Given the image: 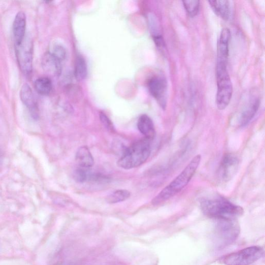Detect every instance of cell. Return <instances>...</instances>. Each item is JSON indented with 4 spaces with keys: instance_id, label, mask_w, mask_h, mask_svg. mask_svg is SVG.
<instances>
[{
    "instance_id": "1",
    "label": "cell",
    "mask_w": 265,
    "mask_h": 265,
    "mask_svg": "<svg viewBox=\"0 0 265 265\" xmlns=\"http://www.w3.org/2000/svg\"><path fill=\"white\" fill-rule=\"evenodd\" d=\"M200 154L194 156L189 164L152 201V204L159 205L180 192L190 182L201 161Z\"/></svg>"
},
{
    "instance_id": "2",
    "label": "cell",
    "mask_w": 265,
    "mask_h": 265,
    "mask_svg": "<svg viewBox=\"0 0 265 265\" xmlns=\"http://www.w3.org/2000/svg\"><path fill=\"white\" fill-rule=\"evenodd\" d=\"M201 208L206 216L216 220H236L244 214L242 207L221 197L203 199Z\"/></svg>"
},
{
    "instance_id": "3",
    "label": "cell",
    "mask_w": 265,
    "mask_h": 265,
    "mask_svg": "<svg viewBox=\"0 0 265 265\" xmlns=\"http://www.w3.org/2000/svg\"><path fill=\"white\" fill-rule=\"evenodd\" d=\"M150 141L145 138L125 148L118 161V165L122 169L129 170L143 164L151 153Z\"/></svg>"
},
{
    "instance_id": "4",
    "label": "cell",
    "mask_w": 265,
    "mask_h": 265,
    "mask_svg": "<svg viewBox=\"0 0 265 265\" xmlns=\"http://www.w3.org/2000/svg\"><path fill=\"white\" fill-rule=\"evenodd\" d=\"M216 77V103L219 110H224L229 104L233 94V85L227 71V64L217 63Z\"/></svg>"
},
{
    "instance_id": "5",
    "label": "cell",
    "mask_w": 265,
    "mask_h": 265,
    "mask_svg": "<svg viewBox=\"0 0 265 265\" xmlns=\"http://www.w3.org/2000/svg\"><path fill=\"white\" fill-rule=\"evenodd\" d=\"M263 250L258 246L247 248L226 256L223 262L226 265H250L260 259Z\"/></svg>"
},
{
    "instance_id": "6",
    "label": "cell",
    "mask_w": 265,
    "mask_h": 265,
    "mask_svg": "<svg viewBox=\"0 0 265 265\" xmlns=\"http://www.w3.org/2000/svg\"><path fill=\"white\" fill-rule=\"evenodd\" d=\"M17 60L23 74L30 76L33 69V44L30 40H25L18 46H15Z\"/></svg>"
},
{
    "instance_id": "7",
    "label": "cell",
    "mask_w": 265,
    "mask_h": 265,
    "mask_svg": "<svg viewBox=\"0 0 265 265\" xmlns=\"http://www.w3.org/2000/svg\"><path fill=\"white\" fill-rule=\"evenodd\" d=\"M149 90L163 109H165L168 97V82L165 77L157 74L152 77L148 84Z\"/></svg>"
},
{
    "instance_id": "8",
    "label": "cell",
    "mask_w": 265,
    "mask_h": 265,
    "mask_svg": "<svg viewBox=\"0 0 265 265\" xmlns=\"http://www.w3.org/2000/svg\"><path fill=\"white\" fill-rule=\"evenodd\" d=\"M216 234L222 245L234 241L240 233L239 225L235 220H217Z\"/></svg>"
},
{
    "instance_id": "9",
    "label": "cell",
    "mask_w": 265,
    "mask_h": 265,
    "mask_svg": "<svg viewBox=\"0 0 265 265\" xmlns=\"http://www.w3.org/2000/svg\"><path fill=\"white\" fill-rule=\"evenodd\" d=\"M239 159L232 153L224 154L219 169V176L224 181L230 180L236 174L239 167Z\"/></svg>"
},
{
    "instance_id": "10",
    "label": "cell",
    "mask_w": 265,
    "mask_h": 265,
    "mask_svg": "<svg viewBox=\"0 0 265 265\" xmlns=\"http://www.w3.org/2000/svg\"><path fill=\"white\" fill-rule=\"evenodd\" d=\"M20 97L22 103L27 108L32 117L38 119L39 117V110L36 97L32 90L28 84H24L20 92Z\"/></svg>"
},
{
    "instance_id": "11",
    "label": "cell",
    "mask_w": 265,
    "mask_h": 265,
    "mask_svg": "<svg viewBox=\"0 0 265 265\" xmlns=\"http://www.w3.org/2000/svg\"><path fill=\"white\" fill-rule=\"evenodd\" d=\"M230 37L231 34L228 28L222 29L218 43L217 63L227 64Z\"/></svg>"
},
{
    "instance_id": "12",
    "label": "cell",
    "mask_w": 265,
    "mask_h": 265,
    "mask_svg": "<svg viewBox=\"0 0 265 265\" xmlns=\"http://www.w3.org/2000/svg\"><path fill=\"white\" fill-rule=\"evenodd\" d=\"M26 18L23 12H18L15 16L13 24V32L15 46L20 45L25 38Z\"/></svg>"
},
{
    "instance_id": "13",
    "label": "cell",
    "mask_w": 265,
    "mask_h": 265,
    "mask_svg": "<svg viewBox=\"0 0 265 265\" xmlns=\"http://www.w3.org/2000/svg\"><path fill=\"white\" fill-rule=\"evenodd\" d=\"M61 62L52 53L47 52L44 56L42 63L44 70L47 73L52 75H59L62 70Z\"/></svg>"
},
{
    "instance_id": "14",
    "label": "cell",
    "mask_w": 265,
    "mask_h": 265,
    "mask_svg": "<svg viewBox=\"0 0 265 265\" xmlns=\"http://www.w3.org/2000/svg\"><path fill=\"white\" fill-rule=\"evenodd\" d=\"M138 127L142 135L150 141L155 136V129L152 119L147 115H143L140 117L138 122Z\"/></svg>"
},
{
    "instance_id": "15",
    "label": "cell",
    "mask_w": 265,
    "mask_h": 265,
    "mask_svg": "<svg viewBox=\"0 0 265 265\" xmlns=\"http://www.w3.org/2000/svg\"><path fill=\"white\" fill-rule=\"evenodd\" d=\"M77 163L81 168L88 169L94 165V158L88 147L83 146L77 151L76 156Z\"/></svg>"
},
{
    "instance_id": "16",
    "label": "cell",
    "mask_w": 265,
    "mask_h": 265,
    "mask_svg": "<svg viewBox=\"0 0 265 265\" xmlns=\"http://www.w3.org/2000/svg\"><path fill=\"white\" fill-rule=\"evenodd\" d=\"M209 3L212 9L219 17L225 20L229 19L231 12L229 2L220 0V1H209Z\"/></svg>"
},
{
    "instance_id": "17",
    "label": "cell",
    "mask_w": 265,
    "mask_h": 265,
    "mask_svg": "<svg viewBox=\"0 0 265 265\" xmlns=\"http://www.w3.org/2000/svg\"><path fill=\"white\" fill-rule=\"evenodd\" d=\"M259 104V100L257 98L250 101L241 115L240 120V126H245L252 120L258 111Z\"/></svg>"
},
{
    "instance_id": "18",
    "label": "cell",
    "mask_w": 265,
    "mask_h": 265,
    "mask_svg": "<svg viewBox=\"0 0 265 265\" xmlns=\"http://www.w3.org/2000/svg\"><path fill=\"white\" fill-rule=\"evenodd\" d=\"M35 88L37 92L42 95L49 94L52 90V83L48 77H41L35 82Z\"/></svg>"
},
{
    "instance_id": "19",
    "label": "cell",
    "mask_w": 265,
    "mask_h": 265,
    "mask_svg": "<svg viewBox=\"0 0 265 265\" xmlns=\"http://www.w3.org/2000/svg\"><path fill=\"white\" fill-rule=\"evenodd\" d=\"M75 75L78 81L84 80L87 76V64L82 56H78L76 58Z\"/></svg>"
},
{
    "instance_id": "20",
    "label": "cell",
    "mask_w": 265,
    "mask_h": 265,
    "mask_svg": "<svg viewBox=\"0 0 265 265\" xmlns=\"http://www.w3.org/2000/svg\"><path fill=\"white\" fill-rule=\"evenodd\" d=\"M130 192L126 190H119L108 196L107 201L110 204L123 202L130 197Z\"/></svg>"
},
{
    "instance_id": "21",
    "label": "cell",
    "mask_w": 265,
    "mask_h": 265,
    "mask_svg": "<svg viewBox=\"0 0 265 265\" xmlns=\"http://www.w3.org/2000/svg\"><path fill=\"white\" fill-rule=\"evenodd\" d=\"M183 6L186 12L191 17L196 16L198 13L200 6L199 1H184Z\"/></svg>"
},
{
    "instance_id": "22",
    "label": "cell",
    "mask_w": 265,
    "mask_h": 265,
    "mask_svg": "<svg viewBox=\"0 0 265 265\" xmlns=\"http://www.w3.org/2000/svg\"><path fill=\"white\" fill-rule=\"evenodd\" d=\"M90 174L83 168L78 169L74 171L73 178L77 182L83 183L89 179Z\"/></svg>"
},
{
    "instance_id": "23",
    "label": "cell",
    "mask_w": 265,
    "mask_h": 265,
    "mask_svg": "<svg viewBox=\"0 0 265 265\" xmlns=\"http://www.w3.org/2000/svg\"><path fill=\"white\" fill-rule=\"evenodd\" d=\"M52 54L61 61L65 58L67 53L63 47L57 45L55 47L54 51L52 52Z\"/></svg>"
},
{
    "instance_id": "24",
    "label": "cell",
    "mask_w": 265,
    "mask_h": 265,
    "mask_svg": "<svg viewBox=\"0 0 265 265\" xmlns=\"http://www.w3.org/2000/svg\"><path fill=\"white\" fill-rule=\"evenodd\" d=\"M100 118L101 122L105 127H107L110 130H114V125L107 115L103 113H101L100 114Z\"/></svg>"
}]
</instances>
